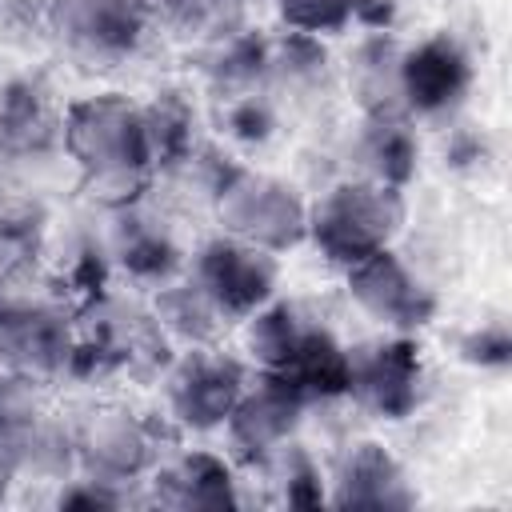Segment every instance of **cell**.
<instances>
[{
    "label": "cell",
    "instance_id": "cell-1",
    "mask_svg": "<svg viewBox=\"0 0 512 512\" xmlns=\"http://www.w3.org/2000/svg\"><path fill=\"white\" fill-rule=\"evenodd\" d=\"M64 148L108 208L136 200L156 168L144 108L124 96H88L72 104L64 116Z\"/></svg>",
    "mask_w": 512,
    "mask_h": 512
},
{
    "label": "cell",
    "instance_id": "cell-2",
    "mask_svg": "<svg viewBox=\"0 0 512 512\" xmlns=\"http://www.w3.org/2000/svg\"><path fill=\"white\" fill-rule=\"evenodd\" d=\"M404 224V200L392 184L376 180H340L308 204V240L336 264H356L392 244Z\"/></svg>",
    "mask_w": 512,
    "mask_h": 512
},
{
    "label": "cell",
    "instance_id": "cell-3",
    "mask_svg": "<svg viewBox=\"0 0 512 512\" xmlns=\"http://www.w3.org/2000/svg\"><path fill=\"white\" fill-rule=\"evenodd\" d=\"M216 216L228 236L248 240L268 252H284L304 240L308 232V204L296 196L292 184L256 172V168H232L224 184L216 188Z\"/></svg>",
    "mask_w": 512,
    "mask_h": 512
},
{
    "label": "cell",
    "instance_id": "cell-4",
    "mask_svg": "<svg viewBox=\"0 0 512 512\" xmlns=\"http://www.w3.org/2000/svg\"><path fill=\"white\" fill-rule=\"evenodd\" d=\"M76 328L48 296H0V360L8 372L48 380L72 368Z\"/></svg>",
    "mask_w": 512,
    "mask_h": 512
},
{
    "label": "cell",
    "instance_id": "cell-5",
    "mask_svg": "<svg viewBox=\"0 0 512 512\" xmlns=\"http://www.w3.org/2000/svg\"><path fill=\"white\" fill-rule=\"evenodd\" d=\"M344 396L380 420H404L420 404V356L404 336L344 348Z\"/></svg>",
    "mask_w": 512,
    "mask_h": 512
},
{
    "label": "cell",
    "instance_id": "cell-6",
    "mask_svg": "<svg viewBox=\"0 0 512 512\" xmlns=\"http://www.w3.org/2000/svg\"><path fill=\"white\" fill-rule=\"evenodd\" d=\"M244 364L212 344H188L168 364L164 376V400L172 420H180L192 432H208L228 420L232 404L244 392Z\"/></svg>",
    "mask_w": 512,
    "mask_h": 512
},
{
    "label": "cell",
    "instance_id": "cell-7",
    "mask_svg": "<svg viewBox=\"0 0 512 512\" xmlns=\"http://www.w3.org/2000/svg\"><path fill=\"white\" fill-rule=\"evenodd\" d=\"M280 264L268 248H256L236 236H216L192 256V280L224 312V320H244L272 300Z\"/></svg>",
    "mask_w": 512,
    "mask_h": 512
},
{
    "label": "cell",
    "instance_id": "cell-8",
    "mask_svg": "<svg viewBox=\"0 0 512 512\" xmlns=\"http://www.w3.org/2000/svg\"><path fill=\"white\" fill-rule=\"evenodd\" d=\"M348 296L360 304V312H368L376 324L392 332H416L436 312L432 288L392 248H380L348 264Z\"/></svg>",
    "mask_w": 512,
    "mask_h": 512
},
{
    "label": "cell",
    "instance_id": "cell-9",
    "mask_svg": "<svg viewBox=\"0 0 512 512\" xmlns=\"http://www.w3.org/2000/svg\"><path fill=\"white\" fill-rule=\"evenodd\" d=\"M308 396L280 372H260L256 384H244L240 400L228 412V436L236 444L240 456H248L252 464L264 460L272 448H280L284 440L296 436L300 420H304Z\"/></svg>",
    "mask_w": 512,
    "mask_h": 512
},
{
    "label": "cell",
    "instance_id": "cell-10",
    "mask_svg": "<svg viewBox=\"0 0 512 512\" xmlns=\"http://www.w3.org/2000/svg\"><path fill=\"white\" fill-rule=\"evenodd\" d=\"M52 32L84 60H120L144 36L140 0H52Z\"/></svg>",
    "mask_w": 512,
    "mask_h": 512
},
{
    "label": "cell",
    "instance_id": "cell-11",
    "mask_svg": "<svg viewBox=\"0 0 512 512\" xmlns=\"http://www.w3.org/2000/svg\"><path fill=\"white\" fill-rule=\"evenodd\" d=\"M472 84V64L460 40L448 32L420 40L416 48H404L400 60V88H404V112L416 116H444L452 112Z\"/></svg>",
    "mask_w": 512,
    "mask_h": 512
},
{
    "label": "cell",
    "instance_id": "cell-12",
    "mask_svg": "<svg viewBox=\"0 0 512 512\" xmlns=\"http://www.w3.org/2000/svg\"><path fill=\"white\" fill-rule=\"evenodd\" d=\"M72 456L88 480L120 488L132 476H140V468L148 464L152 436L136 416L108 408V412H92L84 420V428L72 436Z\"/></svg>",
    "mask_w": 512,
    "mask_h": 512
},
{
    "label": "cell",
    "instance_id": "cell-13",
    "mask_svg": "<svg viewBox=\"0 0 512 512\" xmlns=\"http://www.w3.org/2000/svg\"><path fill=\"white\" fill-rule=\"evenodd\" d=\"M104 248L128 276L148 280V284H164L180 268V248H176L168 224L136 200L112 204V224L104 232Z\"/></svg>",
    "mask_w": 512,
    "mask_h": 512
},
{
    "label": "cell",
    "instance_id": "cell-14",
    "mask_svg": "<svg viewBox=\"0 0 512 512\" xmlns=\"http://www.w3.org/2000/svg\"><path fill=\"white\" fill-rule=\"evenodd\" d=\"M416 500L400 460L364 440V444H352L344 456H340V468L332 476V504L340 508H408Z\"/></svg>",
    "mask_w": 512,
    "mask_h": 512
},
{
    "label": "cell",
    "instance_id": "cell-15",
    "mask_svg": "<svg viewBox=\"0 0 512 512\" xmlns=\"http://www.w3.org/2000/svg\"><path fill=\"white\" fill-rule=\"evenodd\" d=\"M268 60H272V44L244 28L212 36L200 48V72L224 100L268 92Z\"/></svg>",
    "mask_w": 512,
    "mask_h": 512
},
{
    "label": "cell",
    "instance_id": "cell-16",
    "mask_svg": "<svg viewBox=\"0 0 512 512\" xmlns=\"http://www.w3.org/2000/svg\"><path fill=\"white\" fill-rule=\"evenodd\" d=\"M348 156L360 180L400 188L416 172V132L408 128L404 116H368L356 128Z\"/></svg>",
    "mask_w": 512,
    "mask_h": 512
},
{
    "label": "cell",
    "instance_id": "cell-17",
    "mask_svg": "<svg viewBox=\"0 0 512 512\" xmlns=\"http://www.w3.org/2000/svg\"><path fill=\"white\" fill-rule=\"evenodd\" d=\"M152 496L168 508H224L236 504V480L220 456L184 452L156 472Z\"/></svg>",
    "mask_w": 512,
    "mask_h": 512
},
{
    "label": "cell",
    "instance_id": "cell-18",
    "mask_svg": "<svg viewBox=\"0 0 512 512\" xmlns=\"http://www.w3.org/2000/svg\"><path fill=\"white\" fill-rule=\"evenodd\" d=\"M400 60L404 48L388 32H372L356 44L348 60V84L368 116H408L400 88Z\"/></svg>",
    "mask_w": 512,
    "mask_h": 512
},
{
    "label": "cell",
    "instance_id": "cell-19",
    "mask_svg": "<svg viewBox=\"0 0 512 512\" xmlns=\"http://www.w3.org/2000/svg\"><path fill=\"white\" fill-rule=\"evenodd\" d=\"M56 140L64 144V120L52 116L44 92L28 80L8 84L0 96V148L12 160H32L44 156Z\"/></svg>",
    "mask_w": 512,
    "mask_h": 512
},
{
    "label": "cell",
    "instance_id": "cell-20",
    "mask_svg": "<svg viewBox=\"0 0 512 512\" xmlns=\"http://www.w3.org/2000/svg\"><path fill=\"white\" fill-rule=\"evenodd\" d=\"M152 316L164 328V336H180L188 344H208L228 324L224 312L204 296V288L192 276L188 280H164L156 292Z\"/></svg>",
    "mask_w": 512,
    "mask_h": 512
},
{
    "label": "cell",
    "instance_id": "cell-21",
    "mask_svg": "<svg viewBox=\"0 0 512 512\" xmlns=\"http://www.w3.org/2000/svg\"><path fill=\"white\" fill-rule=\"evenodd\" d=\"M264 472H268V484L280 492L284 504H320L324 500V488H320V468L316 460L296 444V440H284L280 448H272L264 460H256Z\"/></svg>",
    "mask_w": 512,
    "mask_h": 512
},
{
    "label": "cell",
    "instance_id": "cell-22",
    "mask_svg": "<svg viewBox=\"0 0 512 512\" xmlns=\"http://www.w3.org/2000/svg\"><path fill=\"white\" fill-rule=\"evenodd\" d=\"M144 124H148V140H152V156L156 164H172L180 152H188L196 144L192 128V108L176 96V92H164L156 96L148 108H144Z\"/></svg>",
    "mask_w": 512,
    "mask_h": 512
},
{
    "label": "cell",
    "instance_id": "cell-23",
    "mask_svg": "<svg viewBox=\"0 0 512 512\" xmlns=\"http://www.w3.org/2000/svg\"><path fill=\"white\" fill-rule=\"evenodd\" d=\"M224 124H228V136H236L244 144H264L276 132V108L264 92L232 96V100H224Z\"/></svg>",
    "mask_w": 512,
    "mask_h": 512
},
{
    "label": "cell",
    "instance_id": "cell-24",
    "mask_svg": "<svg viewBox=\"0 0 512 512\" xmlns=\"http://www.w3.org/2000/svg\"><path fill=\"white\" fill-rule=\"evenodd\" d=\"M276 8L296 32L316 36V32L344 28L360 12V0H276Z\"/></svg>",
    "mask_w": 512,
    "mask_h": 512
},
{
    "label": "cell",
    "instance_id": "cell-25",
    "mask_svg": "<svg viewBox=\"0 0 512 512\" xmlns=\"http://www.w3.org/2000/svg\"><path fill=\"white\" fill-rule=\"evenodd\" d=\"M464 360L480 364V368H504L508 364V352H512V340H508V328L500 320H488L480 328H472L460 344Z\"/></svg>",
    "mask_w": 512,
    "mask_h": 512
}]
</instances>
